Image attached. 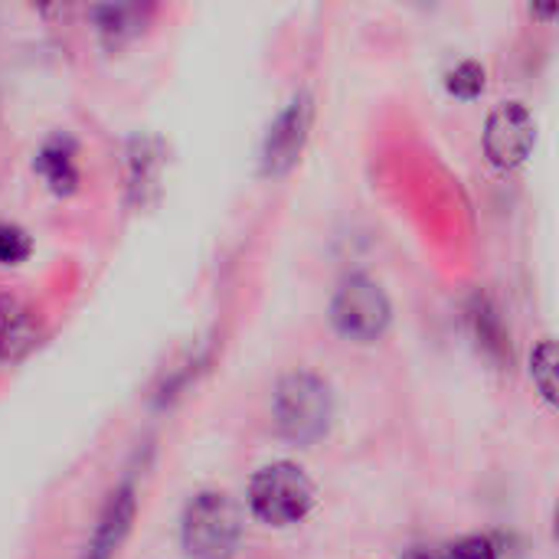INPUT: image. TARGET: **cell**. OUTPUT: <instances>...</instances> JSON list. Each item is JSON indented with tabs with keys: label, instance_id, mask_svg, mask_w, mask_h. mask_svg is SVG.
<instances>
[{
	"label": "cell",
	"instance_id": "cell-1",
	"mask_svg": "<svg viewBox=\"0 0 559 559\" xmlns=\"http://www.w3.org/2000/svg\"><path fill=\"white\" fill-rule=\"evenodd\" d=\"M275 426L278 432L295 442V445H314L318 439L328 436L331 419H334V396L331 386L314 377V373H288L275 386L272 400Z\"/></svg>",
	"mask_w": 559,
	"mask_h": 559
},
{
	"label": "cell",
	"instance_id": "cell-2",
	"mask_svg": "<svg viewBox=\"0 0 559 559\" xmlns=\"http://www.w3.org/2000/svg\"><path fill=\"white\" fill-rule=\"evenodd\" d=\"M242 540V514L223 491H200L180 521V544L190 559H229Z\"/></svg>",
	"mask_w": 559,
	"mask_h": 559
},
{
	"label": "cell",
	"instance_id": "cell-3",
	"mask_svg": "<svg viewBox=\"0 0 559 559\" xmlns=\"http://www.w3.org/2000/svg\"><path fill=\"white\" fill-rule=\"evenodd\" d=\"M249 508L269 527L298 524L314 508V485H311V478L298 465L275 462V465L262 468L252 478V485H249Z\"/></svg>",
	"mask_w": 559,
	"mask_h": 559
},
{
	"label": "cell",
	"instance_id": "cell-4",
	"mask_svg": "<svg viewBox=\"0 0 559 559\" xmlns=\"http://www.w3.org/2000/svg\"><path fill=\"white\" fill-rule=\"evenodd\" d=\"M393 321V308L386 292L370 282L367 275H354L347 278L334 301H331V324L337 328V334H344L347 341L357 344H373L386 334Z\"/></svg>",
	"mask_w": 559,
	"mask_h": 559
},
{
	"label": "cell",
	"instance_id": "cell-5",
	"mask_svg": "<svg viewBox=\"0 0 559 559\" xmlns=\"http://www.w3.org/2000/svg\"><path fill=\"white\" fill-rule=\"evenodd\" d=\"M311 118H314V105H311L308 92H298L278 111V118L269 124L265 141H262V174L265 177H285L301 160V151L311 134Z\"/></svg>",
	"mask_w": 559,
	"mask_h": 559
},
{
	"label": "cell",
	"instance_id": "cell-6",
	"mask_svg": "<svg viewBox=\"0 0 559 559\" xmlns=\"http://www.w3.org/2000/svg\"><path fill=\"white\" fill-rule=\"evenodd\" d=\"M534 141H537V124L521 102H508L491 111L485 128V151L495 167L511 170L524 164L534 151Z\"/></svg>",
	"mask_w": 559,
	"mask_h": 559
},
{
	"label": "cell",
	"instance_id": "cell-7",
	"mask_svg": "<svg viewBox=\"0 0 559 559\" xmlns=\"http://www.w3.org/2000/svg\"><path fill=\"white\" fill-rule=\"evenodd\" d=\"M134 514H138V495H134V488L131 485H118L105 498V504L98 511V521L92 527V537H88V544H85V550H82L79 559L118 557V550L124 547V540H128V534L134 527Z\"/></svg>",
	"mask_w": 559,
	"mask_h": 559
},
{
	"label": "cell",
	"instance_id": "cell-8",
	"mask_svg": "<svg viewBox=\"0 0 559 559\" xmlns=\"http://www.w3.org/2000/svg\"><path fill=\"white\" fill-rule=\"evenodd\" d=\"M39 341L36 314L13 295H0V360L13 364L26 357Z\"/></svg>",
	"mask_w": 559,
	"mask_h": 559
},
{
	"label": "cell",
	"instance_id": "cell-9",
	"mask_svg": "<svg viewBox=\"0 0 559 559\" xmlns=\"http://www.w3.org/2000/svg\"><path fill=\"white\" fill-rule=\"evenodd\" d=\"M36 174L49 183L56 197H69L79 190V170H75V141L69 134H52L33 160Z\"/></svg>",
	"mask_w": 559,
	"mask_h": 559
},
{
	"label": "cell",
	"instance_id": "cell-10",
	"mask_svg": "<svg viewBox=\"0 0 559 559\" xmlns=\"http://www.w3.org/2000/svg\"><path fill=\"white\" fill-rule=\"evenodd\" d=\"M98 29L108 36V39H124L131 33H138V26H144V13L131 3H118V7H95L92 10Z\"/></svg>",
	"mask_w": 559,
	"mask_h": 559
},
{
	"label": "cell",
	"instance_id": "cell-11",
	"mask_svg": "<svg viewBox=\"0 0 559 559\" xmlns=\"http://www.w3.org/2000/svg\"><path fill=\"white\" fill-rule=\"evenodd\" d=\"M554 373H557V347H554V341H544L531 357V377H534V383H537V390L544 393L547 403H557Z\"/></svg>",
	"mask_w": 559,
	"mask_h": 559
},
{
	"label": "cell",
	"instance_id": "cell-12",
	"mask_svg": "<svg viewBox=\"0 0 559 559\" xmlns=\"http://www.w3.org/2000/svg\"><path fill=\"white\" fill-rule=\"evenodd\" d=\"M445 85H449V92L459 95V98H478V95L485 92V66H478V62L468 59V62H462V66H455V69L449 72Z\"/></svg>",
	"mask_w": 559,
	"mask_h": 559
},
{
	"label": "cell",
	"instance_id": "cell-13",
	"mask_svg": "<svg viewBox=\"0 0 559 559\" xmlns=\"http://www.w3.org/2000/svg\"><path fill=\"white\" fill-rule=\"evenodd\" d=\"M33 252V239L26 229L13 223H0V265H20Z\"/></svg>",
	"mask_w": 559,
	"mask_h": 559
},
{
	"label": "cell",
	"instance_id": "cell-14",
	"mask_svg": "<svg viewBox=\"0 0 559 559\" xmlns=\"http://www.w3.org/2000/svg\"><path fill=\"white\" fill-rule=\"evenodd\" d=\"M442 559H498V547L488 537H465L452 544Z\"/></svg>",
	"mask_w": 559,
	"mask_h": 559
}]
</instances>
